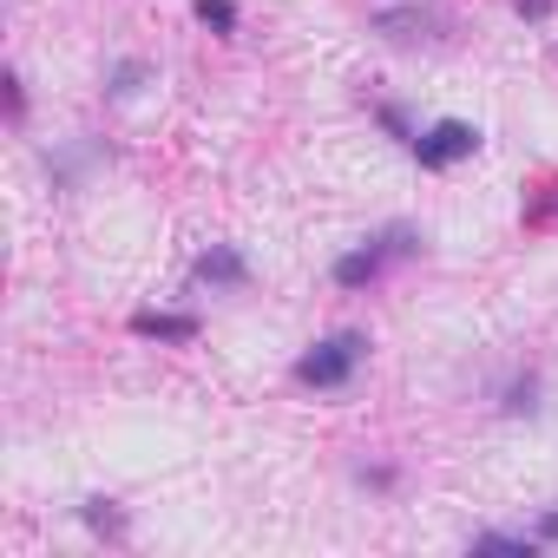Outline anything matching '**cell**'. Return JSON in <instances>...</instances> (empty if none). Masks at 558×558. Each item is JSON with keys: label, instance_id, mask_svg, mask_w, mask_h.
<instances>
[{"label": "cell", "instance_id": "obj_12", "mask_svg": "<svg viewBox=\"0 0 558 558\" xmlns=\"http://www.w3.org/2000/svg\"><path fill=\"white\" fill-rule=\"evenodd\" d=\"M519 14H525V21H545V14H551V0H519Z\"/></svg>", "mask_w": 558, "mask_h": 558}, {"label": "cell", "instance_id": "obj_4", "mask_svg": "<svg viewBox=\"0 0 558 558\" xmlns=\"http://www.w3.org/2000/svg\"><path fill=\"white\" fill-rule=\"evenodd\" d=\"M197 283H210V290H236V283H243V256H236V250H210V256H197Z\"/></svg>", "mask_w": 558, "mask_h": 558}, {"label": "cell", "instance_id": "obj_9", "mask_svg": "<svg viewBox=\"0 0 558 558\" xmlns=\"http://www.w3.org/2000/svg\"><path fill=\"white\" fill-rule=\"evenodd\" d=\"M473 551H506V558H532V538H506V532H480Z\"/></svg>", "mask_w": 558, "mask_h": 558}, {"label": "cell", "instance_id": "obj_1", "mask_svg": "<svg viewBox=\"0 0 558 558\" xmlns=\"http://www.w3.org/2000/svg\"><path fill=\"white\" fill-rule=\"evenodd\" d=\"M362 355H368V336H355V329H342V336H329V342H316L303 362H296V381H310V388H342L355 368H362Z\"/></svg>", "mask_w": 558, "mask_h": 558}, {"label": "cell", "instance_id": "obj_10", "mask_svg": "<svg viewBox=\"0 0 558 558\" xmlns=\"http://www.w3.org/2000/svg\"><path fill=\"white\" fill-rule=\"evenodd\" d=\"M86 525H93V532H112V538L125 532V519L112 512V499H86Z\"/></svg>", "mask_w": 558, "mask_h": 558}, {"label": "cell", "instance_id": "obj_5", "mask_svg": "<svg viewBox=\"0 0 558 558\" xmlns=\"http://www.w3.org/2000/svg\"><path fill=\"white\" fill-rule=\"evenodd\" d=\"M375 27L395 34V40H421V34H434V14H421V8H388V14H375Z\"/></svg>", "mask_w": 558, "mask_h": 558}, {"label": "cell", "instance_id": "obj_6", "mask_svg": "<svg viewBox=\"0 0 558 558\" xmlns=\"http://www.w3.org/2000/svg\"><path fill=\"white\" fill-rule=\"evenodd\" d=\"M132 329L158 342H197V316H132Z\"/></svg>", "mask_w": 558, "mask_h": 558}, {"label": "cell", "instance_id": "obj_11", "mask_svg": "<svg viewBox=\"0 0 558 558\" xmlns=\"http://www.w3.org/2000/svg\"><path fill=\"white\" fill-rule=\"evenodd\" d=\"M532 395H538V381H532V375H525V381H512V388H506V414H532V408H538Z\"/></svg>", "mask_w": 558, "mask_h": 558}, {"label": "cell", "instance_id": "obj_8", "mask_svg": "<svg viewBox=\"0 0 558 558\" xmlns=\"http://www.w3.org/2000/svg\"><path fill=\"white\" fill-rule=\"evenodd\" d=\"M197 21L210 34H236V8H230V0H197Z\"/></svg>", "mask_w": 558, "mask_h": 558}, {"label": "cell", "instance_id": "obj_7", "mask_svg": "<svg viewBox=\"0 0 558 558\" xmlns=\"http://www.w3.org/2000/svg\"><path fill=\"white\" fill-rule=\"evenodd\" d=\"M138 86H145V60H119V66H112V80H106V93H112V99H132Z\"/></svg>", "mask_w": 558, "mask_h": 558}, {"label": "cell", "instance_id": "obj_3", "mask_svg": "<svg viewBox=\"0 0 558 558\" xmlns=\"http://www.w3.org/2000/svg\"><path fill=\"white\" fill-rule=\"evenodd\" d=\"M473 151H480V132L460 125V119H440L427 138H414V158H421L427 171H447V165H460V158H473Z\"/></svg>", "mask_w": 558, "mask_h": 558}, {"label": "cell", "instance_id": "obj_13", "mask_svg": "<svg viewBox=\"0 0 558 558\" xmlns=\"http://www.w3.org/2000/svg\"><path fill=\"white\" fill-rule=\"evenodd\" d=\"M538 532H545V538H558V512H545V519H538Z\"/></svg>", "mask_w": 558, "mask_h": 558}, {"label": "cell", "instance_id": "obj_2", "mask_svg": "<svg viewBox=\"0 0 558 558\" xmlns=\"http://www.w3.org/2000/svg\"><path fill=\"white\" fill-rule=\"evenodd\" d=\"M408 250H421V243H414L408 223H395V230H381L368 250H349V256L336 263V283H342V290H362V283H375V276H381L388 256H408Z\"/></svg>", "mask_w": 558, "mask_h": 558}]
</instances>
